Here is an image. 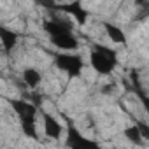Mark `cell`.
<instances>
[{"label":"cell","mask_w":149,"mask_h":149,"mask_svg":"<svg viewBox=\"0 0 149 149\" xmlns=\"http://www.w3.org/2000/svg\"><path fill=\"white\" fill-rule=\"evenodd\" d=\"M9 105L13 107V111H14L16 116H18L21 132H23L28 139L37 140L39 135H37L35 118H37L39 107H37L35 104H32L30 100H25V98H9Z\"/></svg>","instance_id":"6da1fadb"},{"label":"cell","mask_w":149,"mask_h":149,"mask_svg":"<svg viewBox=\"0 0 149 149\" xmlns=\"http://www.w3.org/2000/svg\"><path fill=\"white\" fill-rule=\"evenodd\" d=\"M119 56L118 51L104 46V44H93L90 49V65L91 68L98 74V76H109L112 70L118 67Z\"/></svg>","instance_id":"7a4b0ae2"},{"label":"cell","mask_w":149,"mask_h":149,"mask_svg":"<svg viewBox=\"0 0 149 149\" xmlns=\"http://www.w3.org/2000/svg\"><path fill=\"white\" fill-rule=\"evenodd\" d=\"M65 123H67V139H65L67 149H102V146L97 140L83 135L77 125L68 116H65Z\"/></svg>","instance_id":"3957f363"},{"label":"cell","mask_w":149,"mask_h":149,"mask_svg":"<svg viewBox=\"0 0 149 149\" xmlns=\"http://www.w3.org/2000/svg\"><path fill=\"white\" fill-rule=\"evenodd\" d=\"M54 65L56 68H60L63 74L70 79H76V77H81L83 74V67H84V61L79 54H70V53H60L54 56Z\"/></svg>","instance_id":"277c9868"},{"label":"cell","mask_w":149,"mask_h":149,"mask_svg":"<svg viewBox=\"0 0 149 149\" xmlns=\"http://www.w3.org/2000/svg\"><path fill=\"white\" fill-rule=\"evenodd\" d=\"M54 11H61L65 14H70L74 19H76V23L79 26H84L88 23V18H90V13L84 9V6L79 2V0H76V2H68V4H53L51 6Z\"/></svg>","instance_id":"5b68a950"},{"label":"cell","mask_w":149,"mask_h":149,"mask_svg":"<svg viewBox=\"0 0 149 149\" xmlns=\"http://www.w3.org/2000/svg\"><path fill=\"white\" fill-rule=\"evenodd\" d=\"M42 28H44V32L49 35V39H51V37H56V35H63V33H70V32H72V25H70L67 19L58 18V16H54V14H53L49 19L44 21Z\"/></svg>","instance_id":"8992f818"},{"label":"cell","mask_w":149,"mask_h":149,"mask_svg":"<svg viewBox=\"0 0 149 149\" xmlns=\"http://www.w3.org/2000/svg\"><path fill=\"white\" fill-rule=\"evenodd\" d=\"M42 119H44V133H46V137L58 140L61 137V133H63L61 123L54 116H51L49 112H46V111H42Z\"/></svg>","instance_id":"52a82bcc"},{"label":"cell","mask_w":149,"mask_h":149,"mask_svg":"<svg viewBox=\"0 0 149 149\" xmlns=\"http://www.w3.org/2000/svg\"><path fill=\"white\" fill-rule=\"evenodd\" d=\"M51 42H53V46H56L58 49H63V51H74L79 47V39L74 35V32L51 37Z\"/></svg>","instance_id":"ba28073f"},{"label":"cell","mask_w":149,"mask_h":149,"mask_svg":"<svg viewBox=\"0 0 149 149\" xmlns=\"http://www.w3.org/2000/svg\"><path fill=\"white\" fill-rule=\"evenodd\" d=\"M19 40V33L14 30H9L7 26H0V42H2V49L6 54H9Z\"/></svg>","instance_id":"9c48e42d"},{"label":"cell","mask_w":149,"mask_h":149,"mask_svg":"<svg viewBox=\"0 0 149 149\" xmlns=\"http://www.w3.org/2000/svg\"><path fill=\"white\" fill-rule=\"evenodd\" d=\"M132 81H133L132 91L135 93V97L139 98V102L142 104V107H144V111H146V114H147V118H149V95L142 90V86H140V83H139V77H137V72H132Z\"/></svg>","instance_id":"30bf717a"},{"label":"cell","mask_w":149,"mask_h":149,"mask_svg":"<svg viewBox=\"0 0 149 149\" xmlns=\"http://www.w3.org/2000/svg\"><path fill=\"white\" fill-rule=\"evenodd\" d=\"M104 28H105L107 37H109L112 42H116V44H126V35H125V32H123L118 25H112V23L105 21V23H104Z\"/></svg>","instance_id":"8fae6325"},{"label":"cell","mask_w":149,"mask_h":149,"mask_svg":"<svg viewBox=\"0 0 149 149\" xmlns=\"http://www.w3.org/2000/svg\"><path fill=\"white\" fill-rule=\"evenodd\" d=\"M40 81H42V74L37 70V68H33V67H28V68H25L23 70V83L28 86V88H37L39 84H40Z\"/></svg>","instance_id":"7c38bea8"},{"label":"cell","mask_w":149,"mask_h":149,"mask_svg":"<svg viewBox=\"0 0 149 149\" xmlns=\"http://www.w3.org/2000/svg\"><path fill=\"white\" fill-rule=\"evenodd\" d=\"M123 133H125V137H126V140H130L132 144H135V146H142V144H144V137H142V133H140V130L137 128V125H132V126H126Z\"/></svg>","instance_id":"4fadbf2b"},{"label":"cell","mask_w":149,"mask_h":149,"mask_svg":"<svg viewBox=\"0 0 149 149\" xmlns=\"http://www.w3.org/2000/svg\"><path fill=\"white\" fill-rule=\"evenodd\" d=\"M137 128L140 130V133H142L144 140H149V126H147L144 121H137Z\"/></svg>","instance_id":"5bb4252c"}]
</instances>
